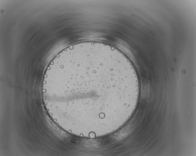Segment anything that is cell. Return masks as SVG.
I'll list each match as a JSON object with an SVG mask.
<instances>
[{
  "mask_svg": "<svg viewBox=\"0 0 196 156\" xmlns=\"http://www.w3.org/2000/svg\"><path fill=\"white\" fill-rule=\"evenodd\" d=\"M50 78L62 112L86 122L121 118L129 95L131 71L127 58L108 44L81 42L64 49Z\"/></svg>",
  "mask_w": 196,
  "mask_h": 156,
  "instance_id": "1",
  "label": "cell"
}]
</instances>
